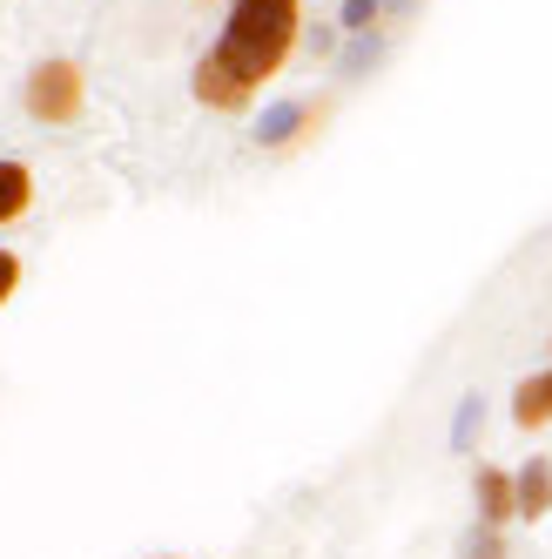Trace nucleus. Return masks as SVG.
<instances>
[{
    "label": "nucleus",
    "mask_w": 552,
    "mask_h": 559,
    "mask_svg": "<svg viewBox=\"0 0 552 559\" xmlns=\"http://www.w3.org/2000/svg\"><path fill=\"white\" fill-rule=\"evenodd\" d=\"M297 41H303V0H229L216 55H223V68L236 82L256 95L269 74L290 68Z\"/></svg>",
    "instance_id": "1"
},
{
    "label": "nucleus",
    "mask_w": 552,
    "mask_h": 559,
    "mask_svg": "<svg viewBox=\"0 0 552 559\" xmlns=\"http://www.w3.org/2000/svg\"><path fill=\"white\" fill-rule=\"evenodd\" d=\"M21 108H27V122H41V129H74V122H82V108H88L82 61H68V55L34 61L27 82H21Z\"/></svg>",
    "instance_id": "2"
},
{
    "label": "nucleus",
    "mask_w": 552,
    "mask_h": 559,
    "mask_svg": "<svg viewBox=\"0 0 552 559\" xmlns=\"http://www.w3.org/2000/svg\"><path fill=\"white\" fill-rule=\"evenodd\" d=\"M471 519H485V526H519V478L512 465H471Z\"/></svg>",
    "instance_id": "3"
},
{
    "label": "nucleus",
    "mask_w": 552,
    "mask_h": 559,
    "mask_svg": "<svg viewBox=\"0 0 552 559\" xmlns=\"http://www.w3.org/2000/svg\"><path fill=\"white\" fill-rule=\"evenodd\" d=\"M189 88H195V102H203V108H223V115H243L256 95L243 88V82H236V74L223 68V55L209 48L203 61H195V74H189Z\"/></svg>",
    "instance_id": "4"
},
{
    "label": "nucleus",
    "mask_w": 552,
    "mask_h": 559,
    "mask_svg": "<svg viewBox=\"0 0 552 559\" xmlns=\"http://www.w3.org/2000/svg\"><path fill=\"white\" fill-rule=\"evenodd\" d=\"M324 108H331L324 95H310V102H297V108H276V115H263L256 142H263V148H297V142L310 135V122H317Z\"/></svg>",
    "instance_id": "5"
},
{
    "label": "nucleus",
    "mask_w": 552,
    "mask_h": 559,
    "mask_svg": "<svg viewBox=\"0 0 552 559\" xmlns=\"http://www.w3.org/2000/svg\"><path fill=\"white\" fill-rule=\"evenodd\" d=\"M512 478H519V526H539L552 512V459L532 452L526 465H512Z\"/></svg>",
    "instance_id": "6"
},
{
    "label": "nucleus",
    "mask_w": 552,
    "mask_h": 559,
    "mask_svg": "<svg viewBox=\"0 0 552 559\" xmlns=\"http://www.w3.org/2000/svg\"><path fill=\"white\" fill-rule=\"evenodd\" d=\"M512 425L519 431H545L552 425V365L512 384Z\"/></svg>",
    "instance_id": "7"
},
{
    "label": "nucleus",
    "mask_w": 552,
    "mask_h": 559,
    "mask_svg": "<svg viewBox=\"0 0 552 559\" xmlns=\"http://www.w3.org/2000/svg\"><path fill=\"white\" fill-rule=\"evenodd\" d=\"M34 210V169L21 155H0V229H14Z\"/></svg>",
    "instance_id": "8"
},
{
    "label": "nucleus",
    "mask_w": 552,
    "mask_h": 559,
    "mask_svg": "<svg viewBox=\"0 0 552 559\" xmlns=\"http://www.w3.org/2000/svg\"><path fill=\"white\" fill-rule=\"evenodd\" d=\"M458 559H512L505 526H485V519H471V526L458 533Z\"/></svg>",
    "instance_id": "9"
},
{
    "label": "nucleus",
    "mask_w": 552,
    "mask_h": 559,
    "mask_svg": "<svg viewBox=\"0 0 552 559\" xmlns=\"http://www.w3.org/2000/svg\"><path fill=\"white\" fill-rule=\"evenodd\" d=\"M21 276H27V263H21V250H8V243H0V310H8V304L21 297Z\"/></svg>",
    "instance_id": "10"
},
{
    "label": "nucleus",
    "mask_w": 552,
    "mask_h": 559,
    "mask_svg": "<svg viewBox=\"0 0 552 559\" xmlns=\"http://www.w3.org/2000/svg\"><path fill=\"white\" fill-rule=\"evenodd\" d=\"M452 438H458V452L479 445V405H465V412H458V431H452Z\"/></svg>",
    "instance_id": "11"
},
{
    "label": "nucleus",
    "mask_w": 552,
    "mask_h": 559,
    "mask_svg": "<svg viewBox=\"0 0 552 559\" xmlns=\"http://www.w3.org/2000/svg\"><path fill=\"white\" fill-rule=\"evenodd\" d=\"M377 21V0H344V27H371Z\"/></svg>",
    "instance_id": "12"
},
{
    "label": "nucleus",
    "mask_w": 552,
    "mask_h": 559,
    "mask_svg": "<svg viewBox=\"0 0 552 559\" xmlns=\"http://www.w3.org/2000/svg\"><path fill=\"white\" fill-rule=\"evenodd\" d=\"M155 559H182V552H155Z\"/></svg>",
    "instance_id": "13"
}]
</instances>
